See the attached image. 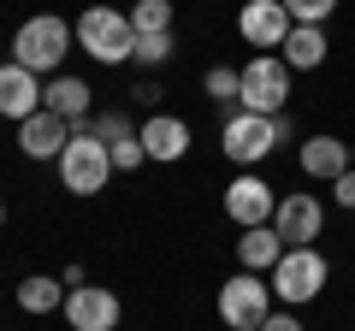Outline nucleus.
Returning a JSON list of instances; mask_svg holds the SVG:
<instances>
[{"label":"nucleus","mask_w":355,"mask_h":331,"mask_svg":"<svg viewBox=\"0 0 355 331\" xmlns=\"http://www.w3.org/2000/svg\"><path fill=\"white\" fill-rule=\"evenodd\" d=\"M296 166H302V178H314V184H338L343 172H349V142L343 136H308L302 148H296Z\"/></svg>","instance_id":"15"},{"label":"nucleus","mask_w":355,"mask_h":331,"mask_svg":"<svg viewBox=\"0 0 355 331\" xmlns=\"http://www.w3.org/2000/svg\"><path fill=\"white\" fill-rule=\"evenodd\" d=\"M0 225H6V202H0Z\"/></svg>","instance_id":"28"},{"label":"nucleus","mask_w":355,"mask_h":331,"mask_svg":"<svg viewBox=\"0 0 355 331\" xmlns=\"http://www.w3.org/2000/svg\"><path fill=\"white\" fill-rule=\"evenodd\" d=\"M237 113H261V118H279L284 101H291V65L279 53H254L249 65H237Z\"/></svg>","instance_id":"4"},{"label":"nucleus","mask_w":355,"mask_h":331,"mask_svg":"<svg viewBox=\"0 0 355 331\" xmlns=\"http://www.w3.org/2000/svg\"><path fill=\"white\" fill-rule=\"evenodd\" d=\"M331 202H338L343 213H355V166H349V172H343L338 184H331Z\"/></svg>","instance_id":"26"},{"label":"nucleus","mask_w":355,"mask_h":331,"mask_svg":"<svg viewBox=\"0 0 355 331\" xmlns=\"http://www.w3.org/2000/svg\"><path fill=\"white\" fill-rule=\"evenodd\" d=\"M284 12H291V24H320L326 30V18L338 12V0H284Z\"/></svg>","instance_id":"24"},{"label":"nucleus","mask_w":355,"mask_h":331,"mask_svg":"<svg viewBox=\"0 0 355 331\" xmlns=\"http://www.w3.org/2000/svg\"><path fill=\"white\" fill-rule=\"evenodd\" d=\"M89 95H95V89H89L83 77H71V71H53L48 83H42V107L60 113L71 130H89V125H95V118H89Z\"/></svg>","instance_id":"12"},{"label":"nucleus","mask_w":355,"mask_h":331,"mask_svg":"<svg viewBox=\"0 0 355 331\" xmlns=\"http://www.w3.org/2000/svg\"><path fill=\"white\" fill-rule=\"evenodd\" d=\"M279 142H291V118H261V113H231L225 130H219V148L237 172H254L266 154H279Z\"/></svg>","instance_id":"2"},{"label":"nucleus","mask_w":355,"mask_h":331,"mask_svg":"<svg viewBox=\"0 0 355 331\" xmlns=\"http://www.w3.org/2000/svg\"><path fill=\"white\" fill-rule=\"evenodd\" d=\"M349 166H355V142H349Z\"/></svg>","instance_id":"29"},{"label":"nucleus","mask_w":355,"mask_h":331,"mask_svg":"<svg viewBox=\"0 0 355 331\" xmlns=\"http://www.w3.org/2000/svg\"><path fill=\"white\" fill-rule=\"evenodd\" d=\"M272 213H279V195H272V184H266L261 172H237V178L225 184V219L237 231L272 225Z\"/></svg>","instance_id":"8"},{"label":"nucleus","mask_w":355,"mask_h":331,"mask_svg":"<svg viewBox=\"0 0 355 331\" xmlns=\"http://www.w3.org/2000/svg\"><path fill=\"white\" fill-rule=\"evenodd\" d=\"M178 53L172 30H160V36H137V53H130V65H142V71H154V65H166Z\"/></svg>","instance_id":"22"},{"label":"nucleus","mask_w":355,"mask_h":331,"mask_svg":"<svg viewBox=\"0 0 355 331\" xmlns=\"http://www.w3.org/2000/svg\"><path fill=\"white\" fill-rule=\"evenodd\" d=\"M137 130H142V154H148L154 166H172V160L190 154V125L178 113H148Z\"/></svg>","instance_id":"13"},{"label":"nucleus","mask_w":355,"mask_h":331,"mask_svg":"<svg viewBox=\"0 0 355 331\" xmlns=\"http://www.w3.org/2000/svg\"><path fill=\"white\" fill-rule=\"evenodd\" d=\"M113 154H107V142L95 136V125L89 130H71V142H65V154H60V184L71 195H101L107 184H113Z\"/></svg>","instance_id":"5"},{"label":"nucleus","mask_w":355,"mask_h":331,"mask_svg":"<svg viewBox=\"0 0 355 331\" xmlns=\"http://www.w3.org/2000/svg\"><path fill=\"white\" fill-rule=\"evenodd\" d=\"M326 53H331V42H326V30H320V24H291L279 60L291 65V71H320V65H326Z\"/></svg>","instance_id":"18"},{"label":"nucleus","mask_w":355,"mask_h":331,"mask_svg":"<svg viewBox=\"0 0 355 331\" xmlns=\"http://www.w3.org/2000/svg\"><path fill=\"white\" fill-rule=\"evenodd\" d=\"M279 260H284V237L272 225H254V231H243V237H237V267L243 272H261V278H266Z\"/></svg>","instance_id":"19"},{"label":"nucleus","mask_w":355,"mask_h":331,"mask_svg":"<svg viewBox=\"0 0 355 331\" xmlns=\"http://www.w3.org/2000/svg\"><path fill=\"white\" fill-rule=\"evenodd\" d=\"M65 296L71 290H60V278H48V272H30L18 284V307L24 314H53V307H65Z\"/></svg>","instance_id":"20"},{"label":"nucleus","mask_w":355,"mask_h":331,"mask_svg":"<svg viewBox=\"0 0 355 331\" xmlns=\"http://www.w3.org/2000/svg\"><path fill=\"white\" fill-rule=\"evenodd\" d=\"M65 142H71V125H65L60 113H48V107H42V113H30L24 125H18V148H24L30 160H60Z\"/></svg>","instance_id":"16"},{"label":"nucleus","mask_w":355,"mask_h":331,"mask_svg":"<svg viewBox=\"0 0 355 331\" xmlns=\"http://www.w3.org/2000/svg\"><path fill=\"white\" fill-rule=\"evenodd\" d=\"M261 331H302V319H296V307H272Z\"/></svg>","instance_id":"27"},{"label":"nucleus","mask_w":355,"mask_h":331,"mask_svg":"<svg viewBox=\"0 0 355 331\" xmlns=\"http://www.w3.org/2000/svg\"><path fill=\"white\" fill-rule=\"evenodd\" d=\"M237 36L261 53H279L284 36H291V12H284V0H249L237 12Z\"/></svg>","instance_id":"11"},{"label":"nucleus","mask_w":355,"mask_h":331,"mask_svg":"<svg viewBox=\"0 0 355 331\" xmlns=\"http://www.w3.org/2000/svg\"><path fill=\"white\" fill-rule=\"evenodd\" d=\"M119 319H125V302L107 284H77L65 296V325L71 331H119Z\"/></svg>","instance_id":"9"},{"label":"nucleus","mask_w":355,"mask_h":331,"mask_svg":"<svg viewBox=\"0 0 355 331\" xmlns=\"http://www.w3.org/2000/svg\"><path fill=\"white\" fill-rule=\"evenodd\" d=\"M95 136L107 142V154H113L119 172H137V166H148V154H142V130L130 125L125 113H101V118H95Z\"/></svg>","instance_id":"17"},{"label":"nucleus","mask_w":355,"mask_h":331,"mask_svg":"<svg viewBox=\"0 0 355 331\" xmlns=\"http://www.w3.org/2000/svg\"><path fill=\"white\" fill-rule=\"evenodd\" d=\"M71 30H77V48L95 65H130V53H137L130 12H119V6H89V12H77Z\"/></svg>","instance_id":"3"},{"label":"nucleus","mask_w":355,"mask_h":331,"mask_svg":"<svg viewBox=\"0 0 355 331\" xmlns=\"http://www.w3.org/2000/svg\"><path fill=\"white\" fill-rule=\"evenodd\" d=\"M272 231L284 237V249H314V242H320V231H326V207H320L308 190H296V195H279Z\"/></svg>","instance_id":"10"},{"label":"nucleus","mask_w":355,"mask_h":331,"mask_svg":"<svg viewBox=\"0 0 355 331\" xmlns=\"http://www.w3.org/2000/svg\"><path fill=\"white\" fill-rule=\"evenodd\" d=\"M331 267L320 249H284V260L272 272H266V284H272V302L279 307H308L320 290H326Z\"/></svg>","instance_id":"6"},{"label":"nucleus","mask_w":355,"mask_h":331,"mask_svg":"<svg viewBox=\"0 0 355 331\" xmlns=\"http://www.w3.org/2000/svg\"><path fill=\"white\" fill-rule=\"evenodd\" d=\"M219 319H225V331H261L266 314H272V284L261 278V272H231L225 284H219Z\"/></svg>","instance_id":"7"},{"label":"nucleus","mask_w":355,"mask_h":331,"mask_svg":"<svg viewBox=\"0 0 355 331\" xmlns=\"http://www.w3.org/2000/svg\"><path fill=\"white\" fill-rule=\"evenodd\" d=\"M160 77H142V83H137V89H130V101H137V107H148V113H160Z\"/></svg>","instance_id":"25"},{"label":"nucleus","mask_w":355,"mask_h":331,"mask_svg":"<svg viewBox=\"0 0 355 331\" xmlns=\"http://www.w3.org/2000/svg\"><path fill=\"white\" fill-rule=\"evenodd\" d=\"M237 65H214V71L202 77V89H207V101H219V107H231V113H237Z\"/></svg>","instance_id":"23"},{"label":"nucleus","mask_w":355,"mask_h":331,"mask_svg":"<svg viewBox=\"0 0 355 331\" xmlns=\"http://www.w3.org/2000/svg\"><path fill=\"white\" fill-rule=\"evenodd\" d=\"M30 113H42V77L24 71L18 60H6V65H0V118L24 125Z\"/></svg>","instance_id":"14"},{"label":"nucleus","mask_w":355,"mask_h":331,"mask_svg":"<svg viewBox=\"0 0 355 331\" xmlns=\"http://www.w3.org/2000/svg\"><path fill=\"white\" fill-rule=\"evenodd\" d=\"M77 48V30L65 24L60 12H36V18H24L18 24V36H12V60L24 65V71H36V77H53L60 71V60Z\"/></svg>","instance_id":"1"},{"label":"nucleus","mask_w":355,"mask_h":331,"mask_svg":"<svg viewBox=\"0 0 355 331\" xmlns=\"http://www.w3.org/2000/svg\"><path fill=\"white\" fill-rule=\"evenodd\" d=\"M130 30H137V36L172 30V0H137V6H130Z\"/></svg>","instance_id":"21"}]
</instances>
